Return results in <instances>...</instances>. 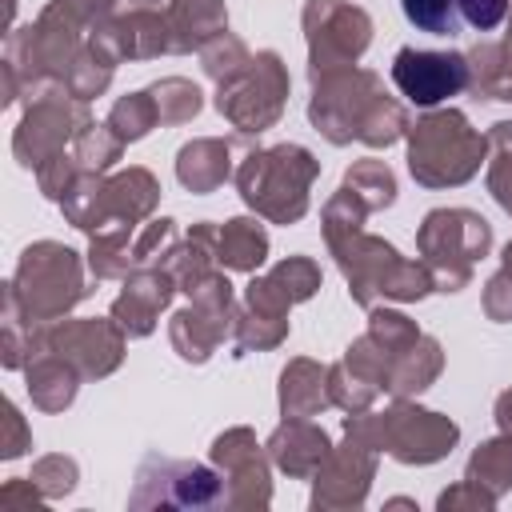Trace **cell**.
Listing matches in <instances>:
<instances>
[{
  "label": "cell",
  "instance_id": "3957f363",
  "mask_svg": "<svg viewBox=\"0 0 512 512\" xmlns=\"http://www.w3.org/2000/svg\"><path fill=\"white\" fill-rule=\"evenodd\" d=\"M16 288L28 300V316H52L60 308H68L84 288H80V272H76V252L60 248V244H36L24 252L20 264V280Z\"/></svg>",
  "mask_w": 512,
  "mask_h": 512
},
{
  "label": "cell",
  "instance_id": "52a82bcc",
  "mask_svg": "<svg viewBox=\"0 0 512 512\" xmlns=\"http://www.w3.org/2000/svg\"><path fill=\"white\" fill-rule=\"evenodd\" d=\"M264 248L268 240L252 220H232L220 236V260L232 268H256L264 260Z\"/></svg>",
  "mask_w": 512,
  "mask_h": 512
},
{
  "label": "cell",
  "instance_id": "9a60e30c",
  "mask_svg": "<svg viewBox=\"0 0 512 512\" xmlns=\"http://www.w3.org/2000/svg\"><path fill=\"white\" fill-rule=\"evenodd\" d=\"M504 260H508V272H512V244L504 248Z\"/></svg>",
  "mask_w": 512,
  "mask_h": 512
},
{
  "label": "cell",
  "instance_id": "8992f818",
  "mask_svg": "<svg viewBox=\"0 0 512 512\" xmlns=\"http://www.w3.org/2000/svg\"><path fill=\"white\" fill-rule=\"evenodd\" d=\"M168 300V284L160 280V276H144L140 284H132L120 300H116V316H120V324L128 328V332H148L152 328V312L160 308Z\"/></svg>",
  "mask_w": 512,
  "mask_h": 512
},
{
  "label": "cell",
  "instance_id": "30bf717a",
  "mask_svg": "<svg viewBox=\"0 0 512 512\" xmlns=\"http://www.w3.org/2000/svg\"><path fill=\"white\" fill-rule=\"evenodd\" d=\"M176 24L188 32V28H196V40H204L212 28H220L224 24V8L216 4V0H176Z\"/></svg>",
  "mask_w": 512,
  "mask_h": 512
},
{
  "label": "cell",
  "instance_id": "6da1fadb",
  "mask_svg": "<svg viewBox=\"0 0 512 512\" xmlns=\"http://www.w3.org/2000/svg\"><path fill=\"white\" fill-rule=\"evenodd\" d=\"M480 152H484V140L468 132L464 116L444 112V116H428L416 124L408 160L424 184H460L464 176L476 172Z\"/></svg>",
  "mask_w": 512,
  "mask_h": 512
},
{
  "label": "cell",
  "instance_id": "5bb4252c",
  "mask_svg": "<svg viewBox=\"0 0 512 512\" xmlns=\"http://www.w3.org/2000/svg\"><path fill=\"white\" fill-rule=\"evenodd\" d=\"M460 8H464V16H468V24H476V28H496L500 16L508 12V0H460Z\"/></svg>",
  "mask_w": 512,
  "mask_h": 512
},
{
  "label": "cell",
  "instance_id": "277c9868",
  "mask_svg": "<svg viewBox=\"0 0 512 512\" xmlns=\"http://www.w3.org/2000/svg\"><path fill=\"white\" fill-rule=\"evenodd\" d=\"M464 60L448 56V52H416V48H400L396 64H392V80L400 84V92L416 104H436L452 92L464 88Z\"/></svg>",
  "mask_w": 512,
  "mask_h": 512
},
{
  "label": "cell",
  "instance_id": "9c48e42d",
  "mask_svg": "<svg viewBox=\"0 0 512 512\" xmlns=\"http://www.w3.org/2000/svg\"><path fill=\"white\" fill-rule=\"evenodd\" d=\"M496 144V164H492V192L496 200L512 212V124H496L492 132Z\"/></svg>",
  "mask_w": 512,
  "mask_h": 512
},
{
  "label": "cell",
  "instance_id": "7c38bea8",
  "mask_svg": "<svg viewBox=\"0 0 512 512\" xmlns=\"http://www.w3.org/2000/svg\"><path fill=\"white\" fill-rule=\"evenodd\" d=\"M152 92L172 104L168 120H188V116H196V108H200V92H196L192 84H184V80H164V84H156Z\"/></svg>",
  "mask_w": 512,
  "mask_h": 512
},
{
  "label": "cell",
  "instance_id": "ba28073f",
  "mask_svg": "<svg viewBox=\"0 0 512 512\" xmlns=\"http://www.w3.org/2000/svg\"><path fill=\"white\" fill-rule=\"evenodd\" d=\"M152 104H148V96L140 92V96H128V100H120L116 108H112V128H116V140H136V136H144L148 128H152Z\"/></svg>",
  "mask_w": 512,
  "mask_h": 512
},
{
  "label": "cell",
  "instance_id": "5b68a950",
  "mask_svg": "<svg viewBox=\"0 0 512 512\" xmlns=\"http://www.w3.org/2000/svg\"><path fill=\"white\" fill-rule=\"evenodd\" d=\"M228 176V152L216 140H196L180 152V180L192 192H208Z\"/></svg>",
  "mask_w": 512,
  "mask_h": 512
},
{
  "label": "cell",
  "instance_id": "4fadbf2b",
  "mask_svg": "<svg viewBox=\"0 0 512 512\" xmlns=\"http://www.w3.org/2000/svg\"><path fill=\"white\" fill-rule=\"evenodd\" d=\"M116 152H120V140H108L100 128L96 132H84L80 136V144H76V156H80V164H88V168H104V164H112L116 160Z\"/></svg>",
  "mask_w": 512,
  "mask_h": 512
},
{
  "label": "cell",
  "instance_id": "7a4b0ae2",
  "mask_svg": "<svg viewBox=\"0 0 512 512\" xmlns=\"http://www.w3.org/2000/svg\"><path fill=\"white\" fill-rule=\"evenodd\" d=\"M316 164L304 148H276L264 156H252L240 172V188L248 204L268 212L272 220H296L304 212V184L312 180Z\"/></svg>",
  "mask_w": 512,
  "mask_h": 512
},
{
  "label": "cell",
  "instance_id": "8fae6325",
  "mask_svg": "<svg viewBox=\"0 0 512 512\" xmlns=\"http://www.w3.org/2000/svg\"><path fill=\"white\" fill-rule=\"evenodd\" d=\"M404 12L424 32H452V0H404Z\"/></svg>",
  "mask_w": 512,
  "mask_h": 512
}]
</instances>
